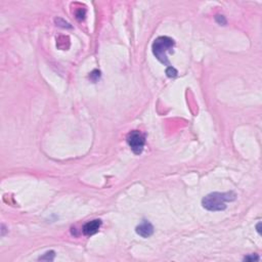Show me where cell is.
<instances>
[{
  "instance_id": "8",
  "label": "cell",
  "mask_w": 262,
  "mask_h": 262,
  "mask_svg": "<svg viewBox=\"0 0 262 262\" xmlns=\"http://www.w3.org/2000/svg\"><path fill=\"white\" fill-rule=\"evenodd\" d=\"M85 14H86L85 9H82V8H79L78 10L75 12V14H76V18H78L79 21H81V20H83V18H84V16H85Z\"/></svg>"
},
{
  "instance_id": "5",
  "label": "cell",
  "mask_w": 262,
  "mask_h": 262,
  "mask_svg": "<svg viewBox=\"0 0 262 262\" xmlns=\"http://www.w3.org/2000/svg\"><path fill=\"white\" fill-rule=\"evenodd\" d=\"M136 233L142 237H148L154 233V226L148 220H144L136 227Z\"/></svg>"
},
{
  "instance_id": "7",
  "label": "cell",
  "mask_w": 262,
  "mask_h": 262,
  "mask_svg": "<svg viewBox=\"0 0 262 262\" xmlns=\"http://www.w3.org/2000/svg\"><path fill=\"white\" fill-rule=\"evenodd\" d=\"M54 252L53 251H50V252H47V253H45L44 256H42V257L39 258V260H46V261H52V260L54 259Z\"/></svg>"
},
{
  "instance_id": "1",
  "label": "cell",
  "mask_w": 262,
  "mask_h": 262,
  "mask_svg": "<svg viewBox=\"0 0 262 262\" xmlns=\"http://www.w3.org/2000/svg\"><path fill=\"white\" fill-rule=\"evenodd\" d=\"M237 195L233 192L211 193L202 200V205L209 211H222L226 208V202L235 201Z\"/></svg>"
},
{
  "instance_id": "12",
  "label": "cell",
  "mask_w": 262,
  "mask_h": 262,
  "mask_svg": "<svg viewBox=\"0 0 262 262\" xmlns=\"http://www.w3.org/2000/svg\"><path fill=\"white\" fill-rule=\"evenodd\" d=\"M55 22H62V20H61V18H56V20H55ZM57 24H58V23H57ZM63 27H64V28H66V27L70 28V27H71V26H70L69 24H68V23L63 22Z\"/></svg>"
},
{
  "instance_id": "13",
  "label": "cell",
  "mask_w": 262,
  "mask_h": 262,
  "mask_svg": "<svg viewBox=\"0 0 262 262\" xmlns=\"http://www.w3.org/2000/svg\"><path fill=\"white\" fill-rule=\"evenodd\" d=\"M260 226H261V222H258V224L256 225V228H257V231L259 235H261V231H260Z\"/></svg>"
},
{
  "instance_id": "3",
  "label": "cell",
  "mask_w": 262,
  "mask_h": 262,
  "mask_svg": "<svg viewBox=\"0 0 262 262\" xmlns=\"http://www.w3.org/2000/svg\"><path fill=\"white\" fill-rule=\"evenodd\" d=\"M127 144H129L131 150L135 155H139L144 150L146 139H144V136L141 132H139L137 130H133V131L128 133Z\"/></svg>"
},
{
  "instance_id": "2",
  "label": "cell",
  "mask_w": 262,
  "mask_h": 262,
  "mask_svg": "<svg viewBox=\"0 0 262 262\" xmlns=\"http://www.w3.org/2000/svg\"><path fill=\"white\" fill-rule=\"evenodd\" d=\"M174 44V40L172 38L167 36H161L158 37L157 39H155L154 43L152 45L153 53L156 56V58L159 62H161L162 64L166 65L167 67H170V63H169L166 53L168 51H171Z\"/></svg>"
},
{
  "instance_id": "11",
  "label": "cell",
  "mask_w": 262,
  "mask_h": 262,
  "mask_svg": "<svg viewBox=\"0 0 262 262\" xmlns=\"http://www.w3.org/2000/svg\"><path fill=\"white\" fill-rule=\"evenodd\" d=\"M216 21H217L219 24H221V25H225L226 24V21L223 16H216Z\"/></svg>"
},
{
  "instance_id": "9",
  "label": "cell",
  "mask_w": 262,
  "mask_h": 262,
  "mask_svg": "<svg viewBox=\"0 0 262 262\" xmlns=\"http://www.w3.org/2000/svg\"><path fill=\"white\" fill-rule=\"evenodd\" d=\"M245 261H257V260H259V256L257 255H249V256H246V257L244 258Z\"/></svg>"
},
{
  "instance_id": "10",
  "label": "cell",
  "mask_w": 262,
  "mask_h": 262,
  "mask_svg": "<svg viewBox=\"0 0 262 262\" xmlns=\"http://www.w3.org/2000/svg\"><path fill=\"white\" fill-rule=\"evenodd\" d=\"M90 78L92 79L93 81H96L97 80V78H99V71H93V72L90 74Z\"/></svg>"
},
{
  "instance_id": "6",
  "label": "cell",
  "mask_w": 262,
  "mask_h": 262,
  "mask_svg": "<svg viewBox=\"0 0 262 262\" xmlns=\"http://www.w3.org/2000/svg\"><path fill=\"white\" fill-rule=\"evenodd\" d=\"M166 75H167L169 78H174V77L177 76V71L172 67V66H170V67H167V69H166Z\"/></svg>"
},
{
  "instance_id": "4",
  "label": "cell",
  "mask_w": 262,
  "mask_h": 262,
  "mask_svg": "<svg viewBox=\"0 0 262 262\" xmlns=\"http://www.w3.org/2000/svg\"><path fill=\"white\" fill-rule=\"evenodd\" d=\"M101 225V220L99 219H94L91 220V221H88L87 223H85L83 225V235H87V237H90V235H93L99 231V227Z\"/></svg>"
}]
</instances>
